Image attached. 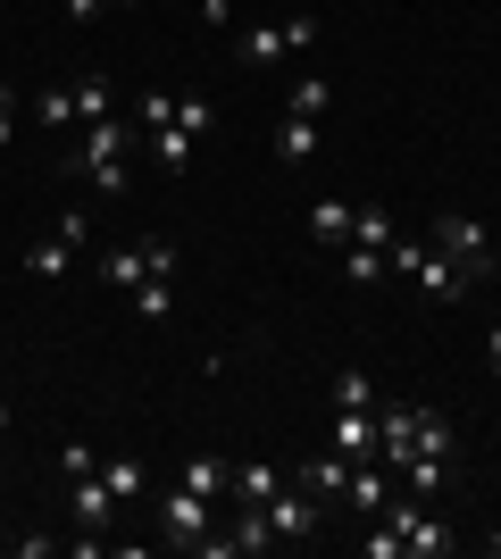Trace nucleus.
<instances>
[{
    "mask_svg": "<svg viewBox=\"0 0 501 559\" xmlns=\"http://www.w3.org/2000/svg\"><path fill=\"white\" fill-rule=\"evenodd\" d=\"M68 176L93 185V192H109V201H126V185H134V126H126V117L84 126V142L68 151Z\"/></svg>",
    "mask_w": 501,
    "mask_h": 559,
    "instance_id": "obj_1",
    "label": "nucleus"
},
{
    "mask_svg": "<svg viewBox=\"0 0 501 559\" xmlns=\"http://www.w3.org/2000/svg\"><path fill=\"white\" fill-rule=\"evenodd\" d=\"M384 276H402V284H418L427 301H468V267H460L452 251H434L427 234H393V251H384Z\"/></svg>",
    "mask_w": 501,
    "mask_h": 559,
    "instance_id": "obj_2",
    "label": "nucleus"
},
{
    "mask_svg": "<svg viewBox=\"0 0 501 559\" xmlns=\"http://www.w3.org/2000/svg\"><path fill=\"white\" fill-rule=\"evenodd\" d=\"M151 276H184L176 242H118V251H100V284H109V293H134V284H151Z\"/></svg>",
    "mask_w": 501,
    "mask_h": 559,
    "instance_id": "obj_3",
    "label": "nucleus"
},
{
    "mask_svg": "<svg viewBox=\"0 0 501 559\" xmlns=\"http://www.w3.org/2000/svg\"><path fill=\"white\" fill-rule=\"evenodd\" d=\"M384 526L402 535V559H452V526L418 501H384Z\"/></svg>",
    "mask_w": 501,
    "mask_h": 559,
    "instance_id": "obj_4",
    "label": "nucleus"
},
{
    "mask_svg": "<svg viewBox=\"0 0 501 559\" xmlns=\"http://www.w3.org/2000/svg\"><path fill=\"white\" fill-rule=\"evenodd\" d=\"M210 510H217L210 492L176 485V492L159 501V543H167V551H201V535H210Z\"/></svg>",
    "mask_w": 501,
    "mask_h": 559,
    "instance_id": "obj_5",
    "label": "nucleus"
},
{
    "mask_svg": "<svg viewBox=\"0 0 501 559\" xmlns=\"http://www.w3.org/2000/svg\"><path fill=\"white\" fill-rule=\"evenodd\" d=\"M427 242H434V251H452L460 267H468V276H485V267H493V234H485L477 217H460V210H443V217H434V226H427Z\"/></svg>",
    "mask_w": 501,
    "mask_h": 559,
    "instance_id": "obj_6",
    "label": "nucleus"
},
{
    "mask_svg": "<svg viewBox=\"0 0 501 559\" xmlns=\"http://www.w3.org/2000/svg\"><path fill=\"white\" fill-rule=\"evenodd\" d=\"M68 510H75V526H84V535H109V526H118V492H109V476H68Z\"/></svg>",
    "mask_w": 501,
    "mask_h": 559,
    "instance_id": "obj_7",
    "label": "nucleus"
},
{
    "mask_svg": "<svg viewBox=\"0 0 501 559\" xmlns=\"http://www.w3.org/2000/svg\"><path fill=\"white\" fill-rule=\"evenodd\" d=\"M267 151H276V159H285V167H310L318 159V117H276V134H267Z\"/></svg>",
    "mask_w": 501,
    "mask_h": 559,
    "instance_id": "obj_8",
    "label": "nucleus"
},
{
    "mask_svg": "<svg viewBox=\"0 0 501 559\" xmlns=\"http://www.w3.org/2000/svg\"><path fill=\"white\" fill-rule=\"evenodd\" d=\"M351 467H359V460H343V451H318V460H301L293 476H301L318 501H343V492H351Z\"/></svg>",
    "mask_w": 501,
    "mask_h": 559,
    "instance_id": "obj_9",
    "label": "nucleus"
},
{
    "mask_svg": "<svg viewBox=\"0 0 501 559\" xmlns=\"http://www.w3.org/2000/svg\"><path fill=\"white\" fill-rule=\"evenodd\" d=\"M343 501H351L359 518H377L384 501H393V467H384V460H359V467H351V492H343Z\"/></svg>",
    "mask_w": 501,
    "mask_h": 559,
    "instance_id": "obj_10",
    "label": "nucleus"
},
{
    "mask_svg": "<svg viewBox=\"0 0 501 559\" xmlns=\"http://www.w3.org/2000/svg\"><path fill=\"white\" fill-rule=\"evenodd\" d=\"M334 451L343 460H377V409H334Z\"/></svg>",
    "mask_w": 501,
    "mask_h": 559,
    "instance_id": "obj_11",
    "label": "nucleus"
},
{
    "mask_svg": "<svg viewBox=\"0 0 501 559\" xmlns=\"http://www.w3.org/2000/svg\"><path fill=\"white\" fill-rule=\"evenodd\" d=\"M235 59H242V68H276V59H293L285 25H242V34H235Z\"/></svg>",
    "mask_w": 501,
    "mask_h": 559,
    "instance_id": "obj_12",
    "label": "nucleus"
},
{
    "mask_svg": "<svg viewBox=\"0 0 501 559\" xmlns=\"http://www.w3.org/2000/svg\"><path fill=\"white\" fill-rule=\"evenodd\" d=\"M276 492H285V467H235V501L242 510H267Z\"/></svg>",
    "mask_w": 501,
    "mask_h": 559,
    "instance_id": "obj_13",
    "label": "nucleus"
},
{
    "mask_svg": "<svg viewBox=\"0 0 501 559\" xmlns=\"http://www.w3.org/2000/svg\"><path fill=\"white\" fill-rule=\"evenodd\" d=\"M351 201H318V210H310V234H318V242H351Z\"/></svg>",
    "mask_w": 501,
    "mask_h": 559,
    "instance_id": "obj_14",
    "label": "nucleus"
},
{
    "mask_svg": "<svg viewBox=\"0 0 501 559\" xmlns=\"http://www.w3.org/2000/svg\"><path fill=\"white\" fill-rule=\"evenodd\" d=\"M68 242H59V234H43V242H34V251H25V267H34V276H43V284H59V276H68Z\"/></svg>",
    "mask_w": 501,
    "mask_h": 559,
    "instance_id": "obj_15",
    "label": "nucleus"
},
{
    "mask_svg": "<svg viewBox=\"0 0 501 559\" xmlns=\"http://www.w3.org/2000/svg\"><path fill=\"white\" fill-rule=\"evenodd\" d=\"M34 117H43L50 134H68V126H84V117H75V93H59V84H50V93H34Z\"/></svg>",
    "mask_w": 501,
    "mask_h": 559,
    "instance_id": "obj_16",
    "label": "nucleus"
},
{
    "mask_svg": "<svg viewBox=\"0 0 501 559\" xmlns=\"http://www.w3.org/2000/svg\"><path fill=\"white\" fill-rule=\"evenodd\" d=\"M285 109H293V117H326V109H334V84H326V75H301Z\"/></svg>",
    "mask_w": 501,
    "mask_h": 559,
    "instance_id": "obj_17",
    "label": "nucleus"
},
{
    "mask_svg": "<svg viewBox=\"0 0 501 559\" xmlns=\"http://www.w3.org/2000/svg\"><path fill=\"white\" fill-rule=\"evenodd\" d=\"M184 485L217 501V492H235V467H226V460H184Z\"/></svg>",
    "mask_w": 501,
    "mask_h": 559,
    "instance_id": "obj_18",
    "label": "nucleus"
},
{
    "mask_svg": "<svg viewBox=\"0 0 501 559\" xmlns=\"http://www.w3.org/2000/svg\"><path fill=\"white\" fill-rule=\"evenodd\" d=\"M75 117H84V126L118 117V100H109V84H100V75H84V84H75Z\"/></svg>",
    "mask_w": 501,
    "mask_h": 559,
    "instance_id": "obj_19",
    "label": "nucleus"
},
{
    "mask_svg": "<svg viewBox=\"0 0 501 559\" xmlns=\"http://www.w3.org/2000/svg\"><path fill=\"white\" fill-rule=\"evenodd\" d=\"M100 476H109V492H118V501H134V492L151 485V467H143V460H100Z\"/></svg>",
    "mask_w": 501,
    "mask_h": 559,
    "instance_id": "obj_20",
    "label": "nucleus"
},
{
    "mask_svg": "<svg viewBox=\"0 0 501 559\" xmlns=\"http://www.w3.org/2000/svg\"><path fill=\"white\" fill-rule=\"evenodd\" d=\"M384 276V251H368V242H343V284H377Z\"/></svg>",
    "mask_w": 501,
    "mask_h": 559,
    "instance_id": "obj_21",
    "label": "nucleus"
},
{
    "mask_svg": "<svg viewBox=\"0 0 501 559\" xmlns=\"http://www.w3.org/2000/svg\"><path fill=\"white\" fill-rule=\"evenodd\" d=\"M126 301L143 309V318H167V309H176V276H151V284H134Z\"/></svg>",
    "mask_w": 501,
    "mask_h": 559,
    "instance_id": "obj_22",
    "label": "nucleus"
},
{
    "mask_svg": "<svg viewBox=\"0 0 501 559\" xmlns=\"http://www.w3.org/2000/svg\"><path fill=\"white\" fill-rule=\"evenodd\" d=\"M334 409H377V384H368L359 368H343L334 376Z\"/></svg>",
    "mask_w": 501,
    "mask_h": 559,
    "instance_id": "obj_23",
    "label": "nucleus"
},
{
    "mask_svg": "<svg viewBox=\"0 0 501 559\" xmlns=\"http://www.w3.org/2000/svg\"><path fill=\"white\" fill-rule=\"evenodd\" d=\"M134 126H143V134H167V126H176V100H167V93H143V100H134Z\"/></svg>",
    "mask_w": 501,
    "mask_h": 559,
    "instance_id": "obj_24",
    "label": "nucleus"
},
{
    "mask_svg": "<svg viewBox=\"0 0 501 559\" xmlns=\"http://www.w3.org/2000/svg\"><path fill=\"white\" fill-rule=\"evenodd\" d=\"M210 117H217V100H210V93H184V100H176V126H184V134H201Z\"/></svg>",
    "mask_w": 501,
    "mask_h": 559,
    "instance_id": "obj_25",
    "label": "nucleus"
},
{
    "mask_svg": "<svg viewBox=\"0 0 501 559\" xmlns=\"http://www.w3.org/2000/svg\"><path fill=\"white\" fill-rule=\"evenodd\" d=\"M151 151H159V167H184L192 159V134H184V126H167V134H151Z\"/></svg>",
    "mask_w": 501,
    "mask_h": 559,
    "instance_id": "obj_26",
    "label": "nucleus"
},
{
    "mask_svg": "<svg viewBox=\"0 0 501 559\" xmlns=\"http://www.w3.org/2000/svg\"><path fill=\"white\" fill-rule=\"evenodd\" d=\"M59 242H68V251H84V242H93V217L68 210V217H59Z\"/></svg>",
    "mask_w": 501,
    "mask_h": 559,
    "instance_id": "obj_27",
    "label": "nucleus"
},
{
    "mask_svg": "<svg viewBox=\"0 0 501 559\" xmlns=\"http://www.w3.org/2000/svg\"><path fill=\"white\" fill-rule=\"evenodd\" d=\"M93 467H100L93 443H68V451H59V476H93Z\"/></svg>",
    "mask_w": 501,
    "mask_h": 559,
    "instance_id": "obj_28",
    "label": "nucleus"
},
{
    "mask_svg": "<svg viewBox=\"0 0 501 559\" xmlns=\"http://www.w3.org/2000/svg\"><path fill=\"white\" fill-rule=\"evenodd\" d=\"M9 142H17V93L0 84V151H9Z\"/></svg>",
    "mask_w": 501,
    "mask_h": 559,
    "instance_id": "obj_29",
    "label": "nucleus"
},
{
    "mask_svg": "<svg viewBox=\"0 0 501 559\" xmlns=\"http://www.w3.org/2000/svg\"><path fill=\"white\" fill-rule=\"evenodd\" d=\"M100 9H134V0H68V17L84 25V17H100Z\"/></svg>",
    "mask_w": 501,
    "mask_h": 559,
    "instance_id": "obj_30",
    "label": "nucleus"
},
{
    "mask_svg": "<svg viewBox=\"0 0 501 559\" xmlns=\"http://www.w3.org/2000/svg\"><path fill=\"white\" fill-rule=\"evenodd\" d=\"M485 368H493V376H501V326H493V334H485Z\"/></svg>",
    "mask_w": 501,
    "mask_h": 559,
    "instance_id": "obj_31",
    "label": "nucleus"
},
{
    "mask_svg": "<svg viewBox=\"0 0 501 559\" xmlns=\"http://www.w3.org/2000/svg\"><path fill=\"white\" fill-rule=\"evenodd\" d=\"M0 435H9V409H0Z\"/></svg>",
    "mask_w": 501,
    "mask_h": 559,
    "instance_id": "obj_32",
    "label": "nucleus"
}]
</instances>
